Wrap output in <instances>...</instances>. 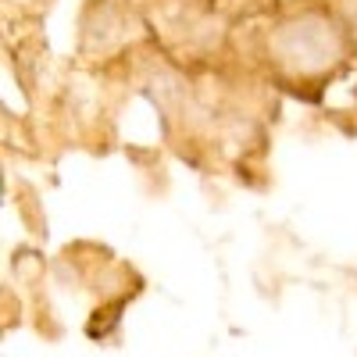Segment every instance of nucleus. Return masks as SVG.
<instances>
[{"label":"nucleus","mask_w":357,"mask_h":357,"mask_svg":"<svg viewBox=\"0 0 357 357\" xmlns=\"http://www.w3.org/2000/svg\"><path fill=\"white\" fill-rule=\"evenodd\" d=\"M347 54V36L336 18L325 11H304L286 18L268 36V57L282 79L293 82H318L329 79Z\"/></svg>","instance_id":"1"},{"label":"nucleus","mask_w":357,"mask_h":357,"mask_svg":"<svg viewBox=\"0 0 357 357\" xmlns=\"http://www.w3.org/2000/svg\"><path fill=\"white\" fill-rule=\"evenodd\" d=\"M340 29L347 36V47H357V0H340Z\"/></svg>","instance_id":"2"}]
</instances>
